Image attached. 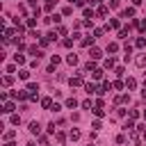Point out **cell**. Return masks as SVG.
Returning <instances> with one entry per match:
<instances>
[{"instance_id": "8fae6325", "label": "cell", "mask_w": 146, "mask_h": 146, "mask_svg": "<svg viewBox=\"0 0 146 146\" xmlns=\"http://www.w3.org/2000/svg\"><path fill=\"white\" fill-rule=\"evenodd\" d=\"M68 137H71L73 141H78V139H80V130H78V128H73V130L68 132Z\"/></svg>"}, {"instance_id": "836d02e7", "label": "cell", "mask_w": 146, "mask_h": 146, "mask_svg": "<svg viewBox=\"0 0 146 146\" xmlns=\"http://www.w3.org/2000/svg\"><path fill=\"white\" fill-rule=\"evenodd\" d=\"M91 75H94V78H96V80H98V78H103V71H100V68H96V71H94V73H91Z\"/></svg>"}, {"instance_id": "52a82bcc", "label": "cell", "mask_w": 146, "mask_h": 146, "mask_svg": "<svg viewBox=\"0 0 146 146\" xmlns=\"http://www.w3.org/2000/svg\"><path fill=\"white\" fill-rule=\"evenodd\" d=\"M121 16H123V18H132V16H135V9H132V7H128V9H123V14H121Z\"/></svg>"}, {"instance_id": "b9f144b4", "label": "cell", "mask_w": 146, "mask_h": 146, "mask_svg": "<svg viewBox=\"0 0 146 146\" xmlns=\"http://www.w3.org/2000/svg\"><path fill=\"white\" fill-rule=\"evenodd\" d=\"M130 119H139V112L137 110H130Z\"/></svg>"}, {"instance_id": "9c48e42d", "label": "cell", "mask_w": 146, "mask_h": 146, "mask_svg": "<svg viewBox=\"0 0 146 146\" xmlns=\"http://www.w3.org/2000/svg\"><path fill=\"white\" fill-rule=\"evenodd\" d=\"M41 107H46V110H52V100H50V98H41Z\"/></svg>"}, {"instance_id": "ffe728a7", "label": "cell", "mask_w": 146, "mask_h": 146, "mask_svg": "<svg viewBox=\"0 0 146 146\" xmlns=\"http://www.w3.org/2000/svg\"><path fill=\"white\" fill-rule=\"evenodd\" d=\"M135 46H137V48H144V46H146V39H144V36H139V39L135 41Z\"/></svg>"}, {"instance_id": "4dcf8cb0", "label": "cell", "mask_w": 146, "mask_h": 146, "mask_svg": "<svg viewBox=\"0 0 146 146\" xmlns=\"http://www.w3.org/2000/svg\"><path fill=\"white\" fill-rule=\"evenodd\" d=\"M55 2H57V0H46V9H48V11H50V9H52V7H55Z\"/></svg>"}, {"instance_id": "9a60e30c", "label": "cell", "mask_w": 146, "mask_h": 146, "mask_svg": "<svg viewBox=\"0 0 146 146\" xmlns=\"http://www.w3.org/2000/svg\"><path fill=\"white\" fill-rule=\"evenodd\" d=\"M27 91H30V94H36V91H39V84H36V82H30V84H27Z\"/></svg>"}, {"instance_id": "e0dca14e", "label": "cell", "mask_w": 146, "mask_h": 146, "mask_svg": "<svg viewBox=\"0 0 146 146\" xmlns=\"http://www.w3.org/2000/svg\"><path fill=\"white\" fill-rule=\"evenodd\" d=\"M94 16H96V11H94V9H84V18H87V21H91Z\"/></svg>"}, {"instance_id": "d4e9b609", "label": "cell", "mask_w": 146, "mask_h": 146, "mask_svg": "<svg viewBox=\"0 0 146 146\" xmlns=\"http://www.w3.org/2000/svg\"><path fill=\"white\" fill-rule=\"evenodd\" d=\"M30 52H32V55H34V57H41V55H43V52H41V50H39V48H36V46H34V48H30Z\"/></svg>"}, {"instance_id": "7dc6e473", "label": "cell", "mask_w": 146, "mask_h": 146, "mask_svg": "<svg viewBox=\"0 0 146 146\" xmlns=\"http://www.w3.org/2000/svg\"><path fill=\"white\" fill-rule=\"evenodd\" d=\"M141 2H144V0H132V5H141Z\"/></svg>"}, {"instance_id": "bcb514c9", "label": "cell", "mask_w": 146, "mask_h": 146, "mask_svg": "<svg viewBox=\"0 0 146 146\" xmlns=\"http://www.w3.org/2000/svg\"><path fill=\"white\" fill-rule=\"evenodd\" d=\"M2 146H16V144H14V141H5Z\"/></svg>"}, {"instance_id": "44dd1931", "label": "cell", "mask_w": 146, "mask_h": 146, "mask_svg": "<svg viewBox=\"0 0 146 146\" xmlns=\"http://www.w3.org/2000/svg\"><path fill=\"white\" fill-rule=\"evenodd\" d=\"M14 62H16V64H25V57H23V55H18V52H16V55H14Z\"/></svg>"}, {"instance_id": "ab89813d", "label": "cell", "mask_w": 146, "mask_h": 146, "mask_svg": "<svg viewBox=\"0 0 146 146\" xmlns=\"http://www.w3.org/2000/svg\"><path fill=\"white\" fill-rule=\"evenodd\" d=\"M128 36V30H119V39H125Z\"/></svg>"}, {"instance_id": "6da1fadb", "label": "cell", "mask_w": 146, "mask_h": 146, "mask_svg": "<svg viewBox=\"0 0 146 146\" xmlns=\"http://www.w3.org/2000/svg\"><path fill=\"white\" fill-rule=\"evenodd\" d=\"M135 64H137L139 68H146V52H141V55L135 59Z\"/></svg>"}, {"instance_id": "f546056e", "label": "cell", "mask_w": 146, "mask_h": 146, "mask_svg": "<svg viewBox=\"0 0 146 146\" xmlns=\"http://www.w3.org/2000/svg\"><path fill=\"white\" fill-rule=\"evenodd\" d=\"M11 123L18 125V123H21V116H18V114H11Z\"/></svg>"}, {"instance_id": "603a6c76", "label": "cell", "mask_w": 146, "mask_h": 146, "mask_svg": "<svg viewBox=\"0 0 146 146\" xmlns=\"http://www.w3.org/2000/svg\"><path fill=\"white\" fill-rule=\"evenodd\" d=\"M125 87H128V89H135V87H137V82H135L132 78H128V80H125Z\"/></svg>"}, {"instance_id": "4fadbf2b", "label": "cell", "mask_w": 146, "mask_h": 146, "mask_svg": "<svg viewBox=\"0 0 146 146\" xmlns=\"http://www.w3.org/2000/svg\"><path fill=\"white\" fill-rule=\"evenodd\" d=\"M103 66H105V68H112V66H114V57L110 55V57H107V59L103 62Z\"/></svg>"}, {"instance_id": "7c38bea8", "label": "cell", "mask_w": 146, "mask_h": 146, "mask_svg": "<svg viewBox=\"0 0 146 146\" xmlns=\"http://www.w3.org/2000/svg\"><path fill=\"white\" fill-rule=\"evenodd\" d=\"M66 62H68L71 66H75V64H78V55H73V52H71V55L66 57Z\"/></svg>"}, {"instance_id": "277c9868", "label": "cell", "mask_w": 146, "mask_h": 146, "mask_svg": "<svg viewBox=\"0 0 146 146\" xmlns=\"http://www.w3.org/2000/svg\"><path fill=\"white\" fill-rule=\"evenodd\" d=\"M30 132H32V135H41V125H39L36 121H32V123H30Z\"/></svg>"}, {"instance_id": "7402d4cb", "label": "cell", "mask_w": 146, "mask_h": 146, "mask_svg": "<svg viewBox=\"0 0 146 146\" xmlns=\"http://www.w3.org/2000/svg\"><path fill=\"white\" fill-rule=\"evenodd\" d=\"M11 82H14V78H11V75H5V78H2V84H5V87H9Z\"/></svg>"}, {"instance_id": "60d3db41", "label": "cell", "mask_w": 146, "mask_h": 146, "mask_svg": "<svg viewBox=\"0 0 146 146\" xmlns=\"http://www.w3.org/2000/svg\"><path fill=\"white\" fill-rule=\"evenodd\" d=\"M62 43H64V46H66V48H71V46H73V39H64V41H62Z\"/></svg>"}, {"instance_id": "74e56055", "label": "cell", "mask_w": 146, "mask_h": 146, "mask_svg": "<svg viewBox=\"0 0 146 146\" xmlns=\"http://www.w3.org/2000/svg\"><path fill=\"white\" fill-rule=\"evenodd\" d=\"M107 27H112V30H114V27H119V21H114V18H112V21H110V25H107Z\"/></svg>"}, {"instance_id": "8992f818", "label": "cell", "mask_w": 146, "mask_h": 146, "mask_svg": "<svg viewBox=\"0 0 146 146\" xmlns=\"http://www.w3.org/2000/svg\"><path fill=\"white\" fill-rule=\"evenodd\" d=\"M68 84H71V87H80V84H82V78H80V75H75V78H68Z\"/></svg>"}, {"instance_id": "1f68e13d", "label": "cell", "mask_w": 146, "mask_h": 146, "mask_svg": "<svg viewBox=\"0 0 146 146\" xmlns=\"http://www.w3.org/2000/svg\"><path fill=\"white\" fill-rule=\"evenodd\" d=\"M50 62H52V66H57V64H59V62H62V59H59V57H57V55H52V57H50Z\"/></svg>"}, {"instance_id": "f1b7e54d", "label": "cell", "mask_w": 146, "mask_h": 146, "mask_svg": "<svg viewBox=\"0 0 146 146\" xmlns=\"http://www.w3.org/2000/svg\"><path fill=\"white\" fill-rule=\"evenodd\" d=\"M123 50H125V55H128V57L132 55V46H130V43H125V46H123Z\"/></svg>"}, {"instance_id": "83f0119b", "label": "cell", "mask_w": 146, "mask_h": 146, "mask_svg": "<svg viewBox=\"0 0 146 146\" xmlns=\"http://www.w3.org/2000/svg\"><path fill=\"white\" fill-rule=\"evenodd\" d=\"M94 39H96V36H87V39H82V46H89V43H94Z\"/></svg>"}, {"instance_id": "2e32d148", "label": "cell", "mask_w": 146, "mask_h": 146, "mask_svg": "<svg viewBox=\"0 0 146 146\" xmlns=\"http://www.w3.org/2000/svg\"><path fill=\"white\" fill-rule=\"evenodd\" d=\"M2 112H5V114H11V112H14V103H5Z\"/></svg>"}, {"instance_id": "f6af8a7d", "label": "cell", "mask_w": 146, "mask_h": 146, "mask_svg": "<svg viewBox=\"0 0 146 146\" xmlns=\"http://www.w3.org/2000/svg\"><path fill=\"white\" fill-rule=\"evenodd\" d=\"M89 2H91V5H100L103 0H89Z\"/></svg>"}, {"instance_id": "7bdbcfd3", "label": "cell", "mask_w": 146, "mask_h": 146, "mask_svg": "<svg viewBox=\"0 0 146 146\" xmlns=\"http://www.w3.org/2000/svg\"><path fill=\"white\" fill-rule=\"evenodd\" d=\"M100 125H103L100 121H94V123H91V128H94V130H100Z\"/></svg>"}, {"instance_id": "ee69618b", "label": "cell", "mask_w": 146, "mask_h": 146, "mask_svg": "<svg viewBox=\"0 0 146 146\" xmlns=\"http://www.w3.org/2000/svg\"><path fill=\"white\" fill-rule=\"evenodd\" d=\"M27 5H32V7H36V0H27ZM39 9V7H36Z\"/></svg>"}, {"instance_id": "3957f363", "label": "cell", "mask_w": 146, "mask_h": 146, "mask_svg": "<svg viewBox=\"0 0 146 146\" xmlns=\"http://www.w3.org/2000/svg\"><path fill=\"white\" fill-rule=\"evenodd\" d=\"M11 96H14V98H18V100H25V98L30 96V91H11Z\"/></svg>"}, {"instance_id": "8d00e7d4", "label": "cell", "mask_w": 146, "mask_h": 146, "mask_svg": "<svg viewBox=\"0 0 146 146\" xmlns=\"http://www.w3.org/2000/svg\"><path fill=\"white\" fill-rule=\"evenodd\" d=\"M73 14V7H64V16H71Z\"/></svg>"}, {"instance_id": "d6a6232c", "label": "cell", "mask_w": 146, "mask_h": 146, "mask_svg": "<svg viewBox=\"0 0 146 146\" xmlns=\"http://www.w3.org/2000/svg\"><path fill=\"white\" fill-rule=\"evenodd\" d=\"M114 73H116V75H119V78H121V75H123V73H125V68H123V66H116V71H114Z\"/></svg>"}, {"instance_id": "681fc988", "label": "cell", "mask_w": 146, "mask_h": 146, "mask_svg": "<svg viewBox=\"0 0 146 146\" xmlns=\"http://www.w3.org/2000/svg\"><path fill=\"white\" fill-rule=\"evenodd\" d=\"M141 137H144V139H146V128H144V130H141Z\"/></svg>"}, {"instance_id": "cb8c5ba5", "label": "cell", "mask_w": 146, "mask_h": 146, "mask_svg": "<svg viewBox=\"0 0 146 146\" xmlns=\"http://www.w3.org/2000/svg\"><path fill=\"white\" fill-rule=\"evenodd\" d=\"M116 50H119V43H110L107 46V52H116Z\"/></svg>"}, {"instance_id": "5bb4252c", "label": "cell", "mask_w": 146, "mask_h": 146, "mask_svg": "<svg viewBox=\"0 0 146 146\" xmlns=\"http://www.w3.org/2000/svg\"><path fill=\"white\" fill-rule=\"evenodd\" d=\"M18 78H21V80H27V78H30V71H27V68H21V71H18Z\"/></svg>"}, {"instance_id": "30bf717a", "label": "cell", "mask_w": 146, "mask_h": 146, "mask_svg": "<svg viewBox=\"0 0 146 146\" xmlns=\"http://www.w3.org/2000/svg\"><path fill=\"white\" fill-rule=\"evenodd\" d=\"M66 107H68V110H75V107H78V100H75V98H66Z\"/></svg>"}, {"instance_id": "f907efd6", "label": "cell", "mask_w": 146, "mask_h": 146, "mask_svg": "<svg viewBox=\"0 0 146 146\" xmlns=\"http://www.w3.org/2000/svg\"><path fill=\"white\" fill-rule=\"evenodd\" d=\"M144 121H146V110H144Z\"/></svg>"}, {"instance_id": "4316f807", "label": "cell", "mask_w": 146, "mask_h": 146, "mask_svg": "<svg viewBox=\"0 0 146 146\" xmlns=\"http://www.w3.org/2000/svg\"><path fill=\"white\" fill-rule=\"evenodd\" d=\"M36 25V16H32V18H27V27H34Z\"/></svg>"}, {"instance_id": "ba28073f", "label": "cell", "mask_w": 146, "mask_h": 146, "mask_svg": "<svg viewBox=\"0 0 146 146\" xmlns=\"http://www.w3.org/2000/svg\"><path fill=\"white\" fill-rule=\"evenodd\" d=\"M100 55H103V52H100L98 48H91V52H89V57H91V59H100Z\"/></svg>"}, {"instance_id": "c3c4849f", "label": "cell", "mask_w": 146, "mask_h": 146, "mask_svg": "<svg viewBox=\"0 0 146 146\" xmlns=\"http://www.w3.org/2000/svg\"><path fill=\"white\" fill-rule=\"evenodd\" d=\"M141 98H144V100H146V87H144V91H141Z\"/></svg>"}, {"instance_id": "d6986e66", "label": "cell", "mask_w": 146, "mask_h": 146, "mask_svg": "<svg viewBox=\"0 0 146 146\" xmlns=\"http://www.w3.org/2000/svg\"><path fill=\"white\" fill-rule=\"evenodd\" d=\"M14 137H16V130H7V132H5V139H7V141H11Z\"/></svg>"}, {"instance_id": "ac0fdd59", "label": "cell", "mask_w": 146, "mask_h": 146, "mask_svg": "<svg viewBox=\"0 0 146 146\" xmlns=\"http://www.w3.org/2000/svg\"><path fill=\"white\" fill-rule=\"evenodd\" d=\"M123 130H125V132H132V130H135V123H132V121H125Z\"/></svg>"}, {"instance_id": "f35d334b", "label": "cell", "mask_w": 146, "mask_h": 146, "mask_svg": "<svg viewBox=\"0 0 146 146\" xmlns=\"http://www.w3.org/2000/svg\"><path fill=\"white\" fill-rule=\"evenodd\" d=\"M57 34H59V36H64V34H66V27H62V25H59V27H57Z\"/></svg>"}, {"instance_id": "e575fe53", "label": "cell", "mask_w": 146, "mask_h": 146, "mask_svg": "<svg viewBox=\"0 0 146 146\" xmlns=\"http://www.w3.org/2000/svg\"><path fill=\"white\" fill-rule=\"evenodd\" d=\"M112 87H114V89H123V87H125V84H123V82H121V80H116V82H114V84H112Z\"/></svg>"}, {"instance_id": "7a4b0ae2", "label": "cell", "mask_w": 146, "mask_h": 146, "mask_svg": "<svg viewBox=\"0 0 146 146\" xmlns=\"http://www.w3.org/2000/svg\"><path fill=\"white\" fill-rule=\"evenodd\" d=\"M84 89H87V94H100V89L94 84V82H89V84H84Z\"/></svg>"}, {"instance_id": "d590c367", "label": "cell", "mask_w": 146, "mask_h": 146, "mask_svg": "<svg viewBox=\"0 0 146 146\" xmlns=\"http://www.w3.org/2000/svg\"><path fill=\"white\" fill-rule=\"evenodd\" d=\"M55 135H57V141H59V144L66 139V135H64V132H55Z\"/></svg>"}, {"instance_id": "5b68a950", "label": "cell", "mask_w": 146, "mask_h": 146, "mask_svg": "<svg viewBox=\"0 0 146 146\" xmlns=\"http://www.w3.org/2000/svg\"><path fill=\"white\" fill-rule=\"evenodd\" d=\"M18 30H14V27H7L5 30V41H9V39H14V34H16Z\"/></svg>"}, {"instance_id": "484cf974", "label": "cell", "mask_w": 146, "mask_h": 146, "mask_svg": "<svg viewBox=\"0 0 146 146\" xmlns=\"http://www.w3.org/2000/svg\"><path fill=\"white\" fill-rule=\"evenodd\" d=\"M98 16H107V7L100 5V7H98Z\"/></svg>"}]
</instances>
